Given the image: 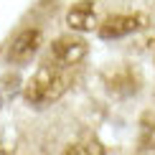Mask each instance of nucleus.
Here are the masks:
<instances>
[{
  "label": "nucleus",
  "instance_id": "nucleus-1",
  "mask_svg": "<svg viewBox=\"0 0 155 155\" xmlns=\"http://www.w3.org/2000/svg\"><path fill=\"white\" fill-rule=\"evenodd\" d=\"M71 76L66 74V69L54 66V64H41L38 71L31 76V81L25 84V102L33 107H46L51 102H56L59 97L69 89Z\"/></svg>",
  "mask_w": 155,
  "mask_h": 155
},
{
  "label": "nucleus",
  "instance_id": "nucleus-2",
  "mask_svg": "<svg viewBox=\"0 0 155 155\" xmlns=\"http://www.w3.org/2000/svg\"><path fill=\"white\" fill-rule=\"evenodd\" d=\"M87 41L81 36H59L54 43H51V56H48V64L54 66H61V69H69L74 64H79L84 56H87Z\"/></svg>",
  "mask_w": 155,
  "mask_h": 155
},
{
  "label": "nucleus",
  "instance_id": "nucleus-3",
  "mask_svg": "<svg viewBox=\"0 0 155 155\" xmlns=\"http://www.w3.org/2000/svg\"><path fill=\"white\" fill-rule=\"evenodd\" d=\"M147 25V15L145 13H114L107 21L99 23V36L102 38H122L130 36L135 31Z\"/></svg>",
  "mask_w": 155,
  "mask_h": 155
},
{
  "label": "nucleus",
  "instance_id": "nucleus-4",
  "mask_svg": "<svg viewBox=\"0 0 155 155\" xmlns=\"http://www.w3.org/2000/svg\"><path fill=\"white\" fill-rule=\"evenodd\" d=\"M41 43H43V36H41L38 28H23L21 33L10 41V46H8V61L10 64H25V61H31L38 54Z\"/></svg>",
  "mask_w": 155,
  "mask_h": 155
},
{
  "label": "nucleus",
  "instance_id": "nucleus-5",
  "mask_svg": "<svg viewBox=\"0 0 155 155\" xmlns=\"http://www.w3.org/2000/svg\"><path fill=\"white\" fill-rule=\"evenodd\" d=\"M66 23L71 25V31H79V33L99 28V10H97V3L94 0H79L76 5L69 8Z\"/></svg>",
  "mask_w": 155,
  "mask_h": 155
},
{
  "label": "nucleus",
  "instance_id": "nucleus-6",
  "mask_svg": "<svg viewBox=\"0 0 155 155\" xmlns=\"http://www.w3.org/2000/svg\"><path fill=\"white\" fill-rule=\"evenodd\" d=\"M107 87H109V92L130 94V92L137 89V79L132 76L130 69H117V71H112V76L107 79Z\"/></svg>",
  "mask_w": 155,
  "mask_h": 155
},
{
  "label": "nucleus",
  "instance_id": "nucleus-7",
  "mask_svg": "<svg viewBox=\"0 0 155 155\" xmlns=\"http://www.w3.org/2000/svg\"><path fill=\"white\" fill-rule=\"evenodd\" d=\"M64 155H104V145L97 137H84V140L71 143L64 150Z\"/></svg>",
  "mask_w": 155,
  "mask_h": 155
},
{
  "label": "nucleus",
  "instance_id": "nucleus-8",
  "mask_svg": "<svg viewBox=\"0 0 155 155\" xmlns=\"http://www.w3.org/2000/svg\"><path fill=\"white\" fill-rule=\"evenodd\" d=\"M140 145L155 150V114H145L140 122Z\"/></svg>",
  "mask_w": 155,
  "mask_h": 155
},
{
  "label": "nucleus",
  "instance_id": "nucleus-9",
  "mask_svg": "<svg viewBox=\"0 0 155 155\" xmlns=\"http://www.w3.org/2000/svg\"><path fill=\"white\" fill-rule=\"evenodd\" d=\"M0 155H8V153H5V150H0Z\"/></svg>",
  "mask_w": 155,
  "mask_h": 155
}]
</instances>
